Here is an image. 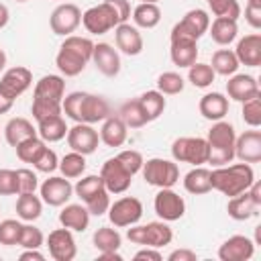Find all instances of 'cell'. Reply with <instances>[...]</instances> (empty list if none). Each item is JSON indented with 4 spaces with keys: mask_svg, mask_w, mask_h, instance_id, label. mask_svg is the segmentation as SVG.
Returning <instances> with one entry per match:
<instances>
[{
    "mask_svg": "<svg viewBox=\"0 0 261 261\" xmlns=\"http://www.w3.org/2000/svg\"><path fill=\"white\" fill-rule=\"evenodd\" d=\"M255 253V241L245 234H232L218 247L220 261H249Z\"/></svg>",
    "mask_w": 261,
    "mask_h": 261,
    "instance_id": "obj_20",
    "label": "cell"
},
{
    "mask_svg": "<svg viewBox=\"0 0 261 261\" xmlns=\"http://www.w3.org/2000/svg\"><path fill=\"white\" fill-rule=\"evenodd\" d=\"M45 147H47V143H45L39 135H35V137L24 139L22 143H18V145L14 147V151H16V157H18L22 163H35L37 157L43 153Z\"/></svg>",
    "mask_w": 261,
    "mask_h": 261,
    "instance_id": "obj_41",
    "label": "cell"
},
{
    "mask_svg": "<svg viewBox=\"0 0 261 261\" xmlns=\"http://www.w3.org/2000/svg\"><path fill=\"white\" fill-rule=\"evenodd\" d=\"M92 243L94 247L100 251V253H108V251H118L120 245H122V237L116 228H110V226H100L94 237H92Z\"/></svg>",
    "mask_w": 261,
    "mask_h": 261,
    "instance_id": "obj_39",
    "label": "cell"
},
{
    "mask_svg": "<svg viewBox=\"0 0 261 261\" xmlns=\"http://www.w3.org/2000/svg\"><path fill=\"white\" fill-rule=\"evenodd\" d=\"M100 141L106 145V147H122L126 143V137H128V128L126 124L120 120L118 114H110L108 118L102 120V126H100Z\"/></svg>",
    "mask_w": 261,
    "mask_h": 261,
    "instance_id": "obj_26",
    "label": "cell"
},
{
    "mask_svg": "<svg viewBox=\"0 0 261 261\" xmlns=\"http://www.w3.org/2000/svg\"><path fill=\"white\" fill-rule=\"evenodd\" d=\"M208 27H210L208 12L202 8H192L181 16L179 22L173 24L169 41H196L198 43V39L204 33H208Z\"/></svg>",
    "mask_w": 261,
    "mask_h": 261,
    "instance_id": "obj_7",
    "label": "cell"
},
{
    "mask_svg": "<svg viewBox=\"0 0 261 261\" xmlns=\"http://www.w3.org/2000/svg\"><path fill=\"white\" fill-rule=\"evenodd\" d=\"M239 65L241 63H239V59H237V55H234L232 49H218V51H214L212 63H210V67L214 69V73L224 75V77H230L232 73H237Z\"/></svg>",
    "mask_w": 261,
    "mask_h": 261,
    "instance_id": "obj_37",
    "label": "cell"
},
{
    "mask_svg": "<svg viewBox=\"0 0 261 261\" xmlns=\"http://www.w3.org/2000/svg\"><path fill=\"white\" fill-rule=\"evenodd\" d=\"M234 55H237V59H239L241 65L259 67V65H261V35H259V33L245 35V37L237 43Z\"/></svg>",
    "mask_w": 261,
    "mask_h": 261,
    "instance_id": "obj_25",
    "label": "cell"
},
{
    "mask_svg": "<svg viewBox=\"0 0 261 261\" xmlns=\"http://www.w3.org/2000/svg\"><path fill=\"white\" fill-rule=\"evenodd\" d=\"M141 216H143V204L135 196H122L116 202H110L108 218H110L112 226H116V228L133 226L141 220Z\"/></svg>",
    "mask_w": 261,
    "mask_h": 261,
    "instance_id": "obj_12",
    "label": "cell"
},
{
    "mask_svg": "<svg viewBox=\"0 0 261 261\" xmlns=\"http://www.w3.org/2000/svg\"><path fill=\"white\" fill-rule=\"evenodd\" d=\"M43 214V200L39 196H35V192L31 194H18L16 200V216L24 222H33Z\"/></svg>",
    "mask_w": 261,
    "mask_h": 261,
    "instance_id": "obj_34",
    "label": "cell"
},
{
    "mask_svg": "<svg viewBox=\"0 0 261 261\" xmlns=\"http://www.w3.org/2000/svg\"><path fill=\"white\" fill-rule=\"evenodd\" d=\"M12 104H14V100L6 98V96L0 92V114H6V112L12 108Z\"/></svg>",
    "mask_w": 261,
    "mask_h": 261,
    "instance_id": "obj_61",
    "label": "cell"
},
{
    "mask_svg": "<svg viewBox=\"0 0 261 261\" xmlns=\"http://www.w3.org/2000/svg\"><path fill=\"white\" fill-rule=\"evenodd\" d=\"M98 259H102V261H122V255L118 251H108V253H100Z\"/></svg>",
    "mask_w": 261,
    "mask_h": 261,
    "instance_id": "obj_60",
    "label": "cell"
},
{
    "mask_svg": "<svg viewBox=\"0 0 261 261\" xmlns=\"http://www.w3.org/2000/svg\"><path fill=\"white\" fill-rule=\"evenodd\" d=\"M98 143H100V135L92 124L75 122V126L67 130V145L71 151H77L82 155H92L98 149Z\"/></svg>",
    "mask_w": 261,
    "mask_h": 261,
    "instance_id": "obj_18",
    "label": "cell"
},
{
    "mask_svg": "<svg viewBox=\"0 0 261 261\" xmlns=\"http://www.w3.org/2000/svg\"><path fill=\"white\" fill-rule=\"evenodd\" d=\"M20 230H22V222L20 220H16V218H4V220H0V245H4V247L18 245Z\"/></svg>",
    "mask_w": 261,
    "mask_h": 261,
    "instance_id": "obj_45",
    "label": "cell"
},
{
    "mask_svg": "<svg viewBox=\"0 0 261 261\" xmlns=\"http://www.w3.org/2000/svg\"><path fill=\"white\" fill-rule=\"evenodd\" d=\"M210 181H212V190H218L220 194L232 198L251 188V184L255 181V171L251 163H243V161L234 165H222L210 171Z\"/></svg>",
    "mask_w": 261,
    "mask_h": 261,
    "instance_id": "obj_4",
    "label": "cell"
},
{
    "mask_svg": "<svg viewBox=\"0 0 261 261\" xmlns=\"http://www.w3.org/2000/svg\"><path fill=\"white\" fill-rule=\"evenodd\" d=\"M133 20L137 29H155L161 20V8L151 2H141L133 10Z\"/></svg>",
    "mask_w": 261,
    "mask_h": 261,
    "instance_id": "obj_36",
    "label": "cell"
},
{
    "mask_svg": "<svg viewBox=\"0 0 261 261\" xmlns=\"http://www.w3.org/2000/svg\"><path fill=\"white\" fill-rule=\"evenodd\" d=\"M114 43L116 49L128 57H135L143 51V35L135 24L128 22H120L114 27Z\"/></svg>",
    "mask_w": 261,
    "mask_h": 261,
    "instance_id": "obj_22",
    "label": "cell"
},
{
    "mask_svg": "<svg viewBox=\"0 0 261 261\" xmlns=\"http://www.w3.org/2000/svg\"><path fill=\"white\" fill-rule=\"evenodd\" d=\"M206 2L214 16H224L232 20H239L241 16V4L237 0H206Z\"/></svg>",
    "mask_w": 261,
    "mask_h": 261,
    "instance_id": "obj_46",
    "label": "cell"
},
{
    "mask_svg": "<svg viewBox=\"0 0 261 261\" xmlns=\"http://www.w3.org/2000/svg\"><path fill=\"white\" fill-rule=\"evenodd\" d=\"M47 249H49L51 259H55V261L75 259L77 245H75V239H73V230H69L65 226L51 230L49 237H47Z\"/></svg>",
    "mask_w": 261,
    "mask_h": 261,
    "instance_id": "obj_17",
    "label": "cell"
},
{
    "mask_svg": "<svg viewBox=\"0 0 261 261\" xmlns=\"http://www.w3.org/2000/svg\"><path fill=\"white\" fill-rule=\"evenodd\" d=\"M116 159H118L133 175L139 173V171L143 169V163H145L143 155H141L139 151H135V149H124V151H120V153L116 155Z\"/></svg>",
    "mask_w": 261,
    "mask_h": 261,
    "instance_id": "obj_52",
    "label": "cell"
},
{
    "mask_svg": "<svg viewBox=\"0 0 261 261\" xmlns=\"http://www.w3.org/2000/svg\"><path fill=\"white\" fill-rule=\"evenodd\" d=\"M33 167H35L37 171H41V173H53V171L59 167V157H57V153H55L53 149L45 147L43 153H41V155L37 157V161L33 163Z\"/></svg>",
    "mask_w": 261,
    "mask_h": 261,
    "instance_id": "obj_51",
    "label": "cell"
},
{
    "mask_svg": "<svg viewBox=\"0 0 261 261\" xmlns=\"http://www.w3.org/2000/svg\"><path fill=\"white\" fill-rule=\"evenodd\" d=\"M16 184H18V194H31V192H37L39 177L33 169L20 167V169H16Z\"/></svg>",
    "mask_w": 261,
    "mask_h": 261,
    "instance_id": "obj_50",
    "label": "cell"
},
{
    "mask_svg": "<svg viewBox=\"0 0 261 261\" xmlns=\"http://www.w3.org/2000/svg\"><path fill=\"white\" fill-rule=\"evenodd\" d=\"M241 104H243V110H241L243 120L251 128H257L261 124V94L251 98V100H247V102H241Z\"/></svg>",
    "mask_w": 261,
    "mask_h": 261,
    "instance_id": "obj_47",
    "label": "cell"
},
{
    "mask_svg": "<svg viewBox=\"0 0 261 261\" xmlns=\"http://www.w3.org/2000/svg\"><path fill=\"white\" fill-rule=\"evenodd\" d=\"M67 122L63 118V114H57V116H49L45 120H39L37 122V135L45 141V143H57L61 139L67 137Z\"/></svg>",
    "mask_w": 261,
    "mask_h": 261,
    "instance_id": "obj_30",
    "label": "cell"
},
{
    "mask_svg": "<svg viewBox=\"0 0 261 261\" xmlns=\"http://www.w3.org/2000/svg\"><path fill=\"white\" fill-rule=\"evenodd\" d=\"M198 110L206 120H222L228 114V98L220 92H208L200 98L198 102Z\"/></svg>",
    "mask_w": 261,
    "mask_h": 261,
    "instance_id": "obj_27",
    "label": "cell"
},
{
    "mask_svg": "<svg viewBox=\"0 0 261 261\" xmlns=\"http://www.w3.org/2000/svg\"><path fill=\"white\" fill-rule=\"evenodd\" d=\"M234 126L230 122L216 120L212 124V128L208 130L206 143H208V163H212L214 167H222L228 165L234 159Z\"/></svg>",
    "mask_w": 261,
    "mask_h": 261,
    "instance_id": "obj_5",
    "label": "cell"
},
{
    "mask_svg": "<svg viewBox=\"0 0 261 261\" xmlns=\"http://www.w3.org/2000/svg\"><path fill=\"white\" fill-rule=\"evenodd\" d=\"M82 24L90 35H104L112 31L116 24H120L116 10L104 0L96 6H90L86 12H82Z\"/></svg>",
    "mask_w": 261,
    "mask_h": 261,
    "instance_id": "obj_10",
    "label": "cell"
},
{
    "mask_svg": "<svg viewBox=\"0 0 261 261\" xmlns=\"http://www.w3.org/2000/svg\"><path fill=\"white\" fill-rule=\"evenodd\" d=\"M14 194H18L16 169H0V196H14Z\"/></svg>",
    "mask_w": 261,
    "mask_h": 261,
    "instance_id": "obj_53",
    "label": "cell"
},
{
    "mask_svg": "<svg viewBox=\"0 0 261 261\" xmlns=\"http://www.w3.org/2000/svg\"><path fill=\"white\" fill-rule=\"evenodd\" d=\"M61 110L73 122H86V124L102 122L112 114L110 104L104 96L88 94V92H71L63 96Z\"/></svg>",
    "mask_w": 261,
    "mask_h": 261,
    "instance_id": "obj_1",
    "label": "cell"
},
{
    "mask_svg": "<svg viewBox=\"0 0 261 261\" xmlns=\"http://www.w3.org/2000/svg\"><path fill=\"white\" fill-rule=\"evenodd\" d=\"M92 61L96 65V69L106 75V77H114L120 71V55L118 51L108 45V43H94V51H92Z\"/></svg>",
    "mask_w": 261,
    "mask_h": 261,
    "instance_id": "obj_23",
    "label": "cell"
},
{
    "mask_svg": "<svg viewBox=\"0 0 261 261\" xmlns=\"http://www.w3.org/2000/svg\"><path fill=\"white\" fill-rule=\"evenodd\" d=\"M39 192H41V200L45 204H49V206H63L73 196V186L63 175H51L49 179H45L39 186Z\"/></svg>",
    "mask_w": 261,
    "mask_h": 261,
    "instance_id": "obj_19",
    "label": "cell"
},
{
    "mask_svg": "<svg viewBox=\"0 0 261 261\" xmlns=\"http://www.w3.org/2000/svg\"><path fill=\"white\" fill-rule=\"evenodd\" d=\"M100 190H106L100 175H84V177L77 179V184L73 186V194H75L82 202L90 200V198L96 196Z\"/></svg>",
    "mask_w": 261,
    "mask_h": 261,
    "instance_id": "obj_43",
    "label": "cell"
},
{
    "mask_svg": "<svg viewBox=\"0 0 261 261\" xmlns=\"http://www.w3.org/2000/svg\"><path fill=\"white\" fill-rule=\"evenodd\" d=\"M184 86H186V82L177 71H163L157 77V90L163 96H175V94L184 92Z\"/></svg>",
    "mask_w": 261,
    "mask_h": 261,
    "instance_id": "obj_44",
    "label": "cell"
},
{
    "mask_svg": "<svg viewBox=\"0 0 261 261\" xmlns=\"http://www.w3.org/2000/svg\"><path fill=\"white\" fill-rule=\"evenodd\" d=\"M8 20H10V10H8L6 4L0 2V29H4L8 24Z\"/></svg>",
    "mask_w": 261,
    "mask_h": 261,
    "instance_id": "obj_59",
    "label": "cell"
},
{
    "mask_svg": "<svg viewBox=\"0 0 261 261\" xmlns=\"http://www.w3.org/2000/svg\"><path fill=\"white\" fill-rule=\"evenodd\" d=\"M245 20H247L255 31L261 29V0H247V6H245Z\"/></svg>",
    "mask_w": 261,
    "mask_h": 261,
    "instance_id": "obj_54",
    "label": "cell"
},
{
    "mask_svg": "<svg viewBox=\"0 0 261 261\" xmlns=\"http://www.w3.org/2000/svg\"><path fill=\"white\" fill-rule=\"evenodd\" d=\"M171 157L177 163L204 165L208 163V143L202 137H179L171 143Z\"/></svg>",
    "mask_w": 261,
    "mask_h": 261,
    "instance_id": "obj_9",
    "label": "cell"
},
{
    "mask_svg": "<svg viewBox=\"0 0 261 261\" xmlns=\"http://www.w3.org/2000/svg\"><path fill=\"white\" fill-rule=\"evenodd\" d=\"M59 222L73 232H84L90 226V212L84 204H63L59 212Z\"/></svg>",
    "mask_w": 261,
    "mask_h": 261,
    "instance_id": "obj_28",
    "label": "cell"
},
{
    "mask_svg": "<svg viewBox=\"0 0 261 261\" xmlns=\"http://www.w3.org/2000/svg\"><path fill=\"white\" fill-rule=\"evenodd\" d=\"M37 135V126H33V122L24 116H14L6 122L4 126V139L10 147H16L18 143H22L29 137Z\"/></svg>",
    "mask_w": 261,
    "mask_h": 261,
    "instance_id": "obj_29",
    "label": "cell"
},
{
    "mask_svg": "<svg viewBox=\"0 0 261 261\" xmlns=\"http://www.w3.org/2000/svg\"><path fill=\"white\" fill-rule=\"evenodd\" d=\"M139 102H141V108H143V112H145V116H147L149 122L157 120L163 114L165 106H167L165 96L159 90H147V92H143L139 96Z\"/></svg>",
    "mask_w": 261,
    "mask_h": 261,
    "instance_id": "obj_35",
    "label": "cell"
},
{
    "mask_svg": "<svg viewBox=\"0 0 261 261\" xmlns=\"http://www.w3.org/2000/svg\"><path fill=\"white\" fill-rule=\"evenodd\" d=\"M226 94L234 102H247L259 96V84L249 73H232L226 82Z\"/></svg>",
    "mask_w": 261,
    "mask_h": 261,
    "instance_id": "obj_24",
    "label": "cell"
},
{
    "mask_svg": "<svg viewBox=\"0 0 261 261\" xmlns=\"http://www.w3.org/2000/svg\"><path fill=\"white\" fill-rule=\"evenodd\" d=\"M80 24H82V10L71 2L59 4L49 16V27L59 37L71 35Z\"/></svg>",
    "mask_w": 261,
    "mask_h": 261,
    "instance_id": "obj_16",
    "label": "cell"
},
{
    "mask_svg": "<svg viewBox=\"0 0 261 261\" xmlns=\"http://www.w3.org/2000/svg\"><path fill=\"white\" fill-rule=\"evenodd\" d=\"M63 96H65V80L55 73L43 75L35 84V92H33V104H31L33 118L39 122L49 116L63 114L61 110Z\"/></svg>",
    "mask_w": 261,
    "mask_h": 261,
    "instance_id": "obj_2",
    "label": "cell"
},
{
    "mask_svg": "<svg viewBox=\"0 0 261 261\" xmlns=\"http://www.w3.org/2000/svg\"><path fill=\"white\" fill-rule=\"evenodd\" d=\"M63 177L67 179H75V177H82L84 171H86V155L77 153V151H69L67 155H63L59 159V167Z\"/></svg>",
    "mask_w": 261,
    "mask_h": 261,
    "instance_id": "obj_40",
    "label": "cell"
},
{
    "mask_svg": "<svg viewBox=\"0 0 261 261\" xmlns=\"http://www.w3.org/2000/svg\"><path fill=\"white\" fill-rule=\"evenodd\" d=\"M100 177L104 181V188L110 194H124L133 184V173L116 157L104 161V165L100 169Z\"/></svg>",
    "mask_w": 261,
    "mask_h": 261,
    "instance_id": "obj_14",
    "label": "cell"
},
{
    "mask_svg": "<svg viewBox=\"0 0 261 261\" xmlns=\"http://www.w3.org/2000/svg\"><path fill=\"white\" fill-rule=\"evenodd\" d=\"M143 177L149 186L155 188H173L179 181V167L175 161L153 157L143 163Z\"/></svg>",
    "mask_w": 261,
    "mask_h": 261,
    "instance_id": "obj_8",
    "label": "cell"
},
{
    "mask_svg": "<svg viewBox=\"0 0 261 261\" xmlns=\"http://www.w3.org/2000/svg\"><path fill=\"white\" fill-rule=\"evenodd\" d=\"M169 57L177 67H190L198 59V45L196 41H171Z\"/></svg>",
    "mask_w": 261,
    "mask_h": 261,
    "instance_id": "obj_33",
    "label": "cell"
},
{
    "mask_svg": "<svg viewBox=\"0 0 261 261\" xmlns=\"http://www.w3.org/2000/svg\"><path fill=\"white\" fill-rule=\"evenodd\" d=\"M234 157L243 163L261 161V130H245L234 139Z\"/></svg>",
    "mask_w": 261,
    "mask_h": 261,
    "instance_id": "obj_21",
    "label": "cell"
},
{
    "mask_svg": "<svg viewBox=\"0 0 261 261\" xmlns=\"http://www.w3.org/2000/svg\"><path fill=\"white\" fill-rule=\"evenodd\" d=\"M33 84V73L29 67L24 65H14V67H8L2 77H0V92L10 98V100H16L18 96H22Z\"/></svg>",
    "mask_w": 261,
    "mask_h": 261,
    "instance_id": "obj_15",
    "label": "cell"
},
{
    "mask_svg": "<svg viewBox=\"0 0 261 261\" xmlns=\"http://www.w3.org/2000/svg\"><path fill=\"white\" fill-rule=\"evenodd\" d=\"M92 51L94 43L88 37L67 35L55 55V65L65 77H75L92 61Z\"/></svg>",
    "mask_w": 261,
    "mask_h": 261,
    "instance_id": "obj_3",
    "label": "cell"
},
{
    "mask_svg": "<svg viewBox=\"0 0 261 261\" xmlns=\"http://www.w3.org/2000/svg\"><path fill=\"white\" fill-rule=\"evenodd\" d=\"M126 239L135 245H141V247L161 249V247L171 243L173 230L169 228V224L165 220H153L147 224H133L126 230Z\"/></svg>",
    "mask_w": 261,
    "mask_h": 261,
    "instance_id": "obj_6",
    "label": "cell"
},
{
    "mask_svg": "<svg viewBox=\"0 0 261 261\" xmlns=\"http://www.w3.org/2000/svg\"><path fill=\"white\" fill-rule=\"evenodd\" d=\"M184 188L186 192L194 194V196H202V194H208L212 190V181H210V169L202 167V165H196L194 169H190L186 175H184Z\"/></svg>",
    "mask_w": 261,
    "mask_h": 261,
    "instance_id": "obj_32",
    "label": "cell"
},
{
    "mask_svg": "<svg viewBox=\"0 0 261 261\" xmlns=\"http://www.w3.org/2000/svg\"><path fill=\"white\" fill-rule=\"evenodd\" d=\"M118 14V20L120 22H126L130 18V2L128 0H106Z\"/></svg>",
    "mask_w": 261,
    "mask_h": 261,
    "instance_id": "obj_55",
    "label": "cell"
},
{
    "mask_svg": "<svg viewBox=\"0 0 261 261\" xmlns=\"http://www.w3.org/2000/svg\"><path fill=\"white\" fill-rule=\"evenodd\" d=\"M261 206V184L255 179L249 190L232 196L226 204V212L232 220H249Z\"/></svg>",
    "mask_w": 261,
    "mask_h": 261,
    "instance_id": "obj_11",
    "label": "cell"
},
{
    "mask_svg": "<svg viewBox=\"0 0 261 261\" xmlns=\"http://www.w3.org/2000/svg\"><path fill=\"white\" fill-rule=\"evenodd\" d=\"M208 31H210L212 41H214L216 45H222V47H224V45H230V43L237 39V35H239V24H237V20H232V18L216 16V18L210 22Z\"/></svg>",
    "mask_w": 261,
    "mask_h": 261,
    "instance_id": "obj_31",
    "label": "cell"
},
{
    "mask_svg": "<svg viewBox=\"0 0 261 261\" xmlns=\"http://www.w3.org/2000/svg\"><path fill=\"white\" fill-rule=\"evenodd\" d=\"M163 255L155 247H143L141 251L135 253V261H161Z\"/></svg>",
    "mask_w": 261,
    "mask_h": 261,
    "instance_id": "obj_56",
    "label": "cell"
},
{
    "mask_svg": "<svg viewBox=\"0 0 261 261\" xmlns=\"http://www.w3.org/2000/svg\"><path fill=\"white\" fill-rule=\"evenodd\" d=\"M141 2H151V4H157L159 0H141Z\"/></svg>",
    "mask_w": 261,
    "mask_h": 261,
    "instance_id": "obj_63",
    "label": "cell"
},
{
    "mask_svg": "<svg viewBox=\"0 0 261 261\" xmlns=\"http://www.w3.org/2000/svg\"><path fill=\"white\" fill-rule=\"evenodd\" d=\"M84 206L88 208L90 216H102V214H106L108 208H110V192L108 190H100L96 196H92L90 200H86Z\"/></svg>",
    "mask_w": 261,
    "mask_h": 261,
    "instance_id": "obj_49",
    "label": "cell"
},
{
    "mask_svg": "<svg viewBox=\"0 0 261 261\" xmlns=\"http://www.w3.org/2000/svg\"><path fill=\"white\" fill-rule=\"evenodd\" d=\"M214 77H216V73L210 67V63H198L196 61L194 65L188 67V80L194 88H208V86H212Z\"/></svg>",
    "mask_w": 261,
    "mask_h": 261,
    "instance_id": "obj_42",
    "label": "cell"
},
{
    "mask_svg": "<svg viewBox=\"0 0 261 261\" xmlns=\"http://www.w3.org/2000/svg\"><path fill=\"white\" fill-rule=\"evenodd\" d=\"M167 259L169 261H196L198 255L192 249H175V251H171L167 255Z\"/></svg>",
    "mask_w": 261,
    "mask_h": 261,
    "instance_id": "obj_57",
    "label": "cell"
},
{
    "mask_svg": "<svg viewBox=\"0 0 261 261\" xmlns=\"http://www.w3.org/2000/svg\"><path fill=\"white\" fill-rule=\"evenodd\" d=\"M4 67H6V53L4 49H0V71H4Z\"/></svg>",
    "mask_w": 261,
    "mask_h": 261,
    "instance_id": "obj_62",
    "label": "cell"
},
{
    "mask_svg": "<svg viewBox=\"0 0 261 261\" xmlns=\"http://www.w3.org/2000/svg\"><path fill=\"white\" fill-rule=\"evenodd\" d=\"M118 116H120V120L126 124V128H141V126H145V124L149 122L147 116H145V112H143V108H141L139 98L126 100V102L120 106Z\"/></svg>",
    "mask_w": 261,
    "mask_h": 261,
    "instance_id": "obj_38",
    "label": "cell"
},
{
    "mask_svg": "<svg viewBox=\"0 0 261 261\" xmlns=\"http://www.w3.org/2000/svg\"><path fill=\"white\" fill-rule=\"evenodd\" d=\"M153 208H155V214L165 222L179 220L186 214L184 198L177 192H173L171 188H159V192L155 194V200H153Z\"/></svg>",
    "mask_w": 261,
    "mask_h": 261,
    "instance_id": "obj_13",
    "label": "cell"
},
{
    "mask_svg": "<svg viewBox=\"0 0 261 261\" xmlns=\"http://www.w3.org/2000/svg\"><path fill=\"white\" fill-rule=\"evenodd\" d=\"M16 2H29V0H16Z\"/></svg>",
    "mask_w": 261,
    "mask_h": 261,
    "instance_id": "obj_64",
    "label": "cell"
},
{
    "mask_svg": "<svg viewBox=\"0 0 261 261\" xmlns=\"http://www.w3.org/2000/svg\"><path fill=\"white\" fill-rule=\"evenodd\" d=\"M18 259L20 261H45V255L39 253V249H24Z\"/></svg>",
    "mask_w": 261,
    "mask_h": 261,
    "instance_id": "obj_58",
    "label": "cell"
},
{
    "mask_svg": "<svg viewBox=\"0 0 261 261\" xmlns=\"http://www.w3.org/2000/svg\"><path fill=\"white\" fill-rule=\"evenodd\" d=\"M43 243H45V237H43L41 228H37L33 224H22L20 239H18V245L22 249H39Z\"/></svg>",
    "mask_w": 261,
    "mask_h": 261,
    "instance_id": "obj_48",
    "label": "cell"
}]
</instances>
